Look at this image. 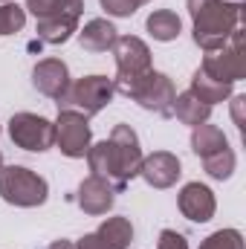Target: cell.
<instances>
[{
	"mask_svg": "<svg viewBox=\"0 0 246 249\" xmlns=\"http://www.w3.org/2000/svg\"><path fill=\"white\" fill-rule=\"evenodd\" d=\"M87 165L93 177H102L113 191H124L142 168V148L136 130L130 124H116L110 139L90 145Z\"/></svg>",
	"mask_w": 246,
	"mask_h": 249,
	"instance_id": "1",
	"label": "cell"
},
{
	"mask_svg": "<svg viewBox=\"0 0 246 249\" xmlns=\"http://www.w3.org/2000/svg\"><path fill=\"white\" fill-rule=\"evenodd\" d=\"M191 15V32L194 44L203 53H214L229 44L235 29H241L244 20V3L241 0H185Z\"/></svg>",
	"mask_w": 246,
	"mask_h": 249,
	"instance_id": "2",
	"label": "cell"
},
{
	"mask_svg": "<svg viewBox=\"0 0 246 249\" xmlns=\"http://www.w3.org/2000/svg\"><path fill=\"white\" fill-rule=\"evenodd\" d=\"M113 58H116V78H113V90L130 96V90L142 81V75H148L151 67V50L142 38L136 35H119L113 44Z\"/></svg>",
	"mask_w": 246,
	"mask_h": 249,
	"instance_id": "3",
	"label": "cell"
},
{
	"mask_svg": "<svg viewBox=\"0 0 246 249\" xmlns=\"http://www.w3.org/2000/svg\"><path fill=\"white\" fill-rule=\"evenodd\" d=\"M116 90H113V78L107 75H84L78 81H70L67 93L58 99V110H75L90 116H99L110 102H113Z\"/></svg>",
	"mask_w": 246,
	"mask_h": 249,
	"instance_id": "4",
	"label": "cell"
},
{
	"mask_svg": "<svg viewBox=\"0 0 246 249\" xmlns=\"http://www.w3.org/2000/svg\"><path fill=\"white\" fill-rule=\"evenodd\" d=\"M0 197L18 209H35L47 203L50 186L41 174L23 165H3L0 168Z\"/></svg>",
	"mask_w": 246,
	"mask_h": 249,
	"instance_id": "5",
	"label": "cell"
},
{
	"mask_svg": "<svg viewBox=\"0 0 246 249\" xmlns=\"http://www.w3.org/2000/svg\"><path fill=\"white\" fill-rule=\"evenodd\" d=\"M200 70L217 81H226V84H235L246 75V44H244V26L235 29V35L229 38L226 47L214 50V53H206V58L200 64Z\"/></svg>",
	"mask_w": 246,
	"mask_h": 249,
	"instance_id": "6",
	"label": "cell"
},
{
	"mask_svg": "<svg viewBox=\"0 0 246 249\" xmlns=\"http://www.w3.org/2000/svg\"><path fill=\"white\" fill-rule=\"evenodd\" d=\"M142 110H151L162 119H171L174 116V99H177V90H174V81L165 75V72H157L151 70L148 75H142V81L130 90V96Z\"/></svg>",
	"mask_w": 246,
	"mask_h": 249,
	"instance_id": "7",
	"label": "cell"
},
{
	"mask_svg": "<svg viewBox=\"0 0 246 249\" xmlns=\"http://www.w3.org/2000/svg\"><path fill=\"white\" fill-rule=\"evenodd\" d=\"M9 139L32 154H44L55 145V124L38 113H15L9 119Z\"/></svg>",
	"mask_w": 246,
	"mask_h": 249,
	"instance_id": "8",
	"label": "cell"
},
{
	"mask_svg": "<svg viewBox=\"0 0 246 249\" xmlns=\"http://www.w3.org/2000/svg\"><path fill=\"white\" fill-rule=\"evenodd\" d=\"M55 145L64 157L70 160H81L87 157L90 145H93V130L84 113H75V110H58V119H55Z\"/></svg>",
	"mask_w": 246,
	"mask_h": 249,
	"instance_id": "9",
	"label": "cell"
},
{
	"mask_svg": "<svg viewBox=\"0 0 246 249\" xmlns=\"http://www.w3.org/2000/svg\"><path fill=\"white\" fill-rule=\"evenodd\" d=\"M180 174H183V165H180V160H177L171 151H154L151 157H142L139 177H142L151 188L177 186Z\"/></svg>",
	"mask_w": 246,
	"mask_h": 249,
	"instance_id": "10",
	"label": "cell"
},
{
	"mask_svg": "<svg viewBox=\"0 0 246 249\" xmlns=\"http://www.w3.org/2000/svg\"><path fill=\"white\" fill-rule=\"evenodd\" d=\"M177 206L183 212V217H188L191 223H209L217 212V200H214V191L203 183H185L180 188V197H177Z\"/></svg>",
	"mask_w": 246,
	"mask_h": 249,
	"instance_id": "11",
	"label": "cell"
},
{
	"mask_svg": "<svg viewBox=\"0 0 246 249\" xmlns=\"http://www.w3.org/2000/svg\"><path fill=\"white\" fill-rule=\"evenodd\" d=\"M32 84L38 93H44L47 99H61L70 87V70L67 64L58 61V58H44V61L35 64L32 70Z\"/></svg>",
	"mask_w": 246,
	"mask_h": 249,
	"instance_id": "12",
	"label": "cell"
},
{
	"mask_svg": "<svg viewBox=\"0 0 246 249\" xmlns=\"http://www.w3.org/2000/svg\"><path fill=\"white\" fill-rule=\"evenodd\" d=\"M113 200H116V191L107 186L102 177H87V180H81V186L75 191V203H78V209L84 212V214H93V217H99V214H107L110 209H113Z\"/></svg>",
	"mask_w": 246,
	"mask_h": 249,
	"instance_id": "13",
	"label": "cell"
},
{
	"mask_svg": "<svg viewBox=\"0 0 246 249\" xmlns=\"http://www.w3.org/2000/svg\"><path fill=\"white\" fill-rule=\"evenodd\" d=\"M78 20H81V12H58V15H50V18H41L35 32L44 44H53V47H61L67 44L75 32H78Z\"/></svg>",
	"mask_w": 246,
	"mask_h": 249,
	"instance_id": "14",
	"label": "cell"
},
{
	"mask_svg": "<svg viewBox=\"0 0 246 249\" xmlns=\"http://www.w3.org/2000/svg\"><path fill=\"white\" fill-rule=\"evenodd\" d=\"M116 38H119L116 26L105 18H93L84 23V29H78V44L87 53H107V50H113Z\"/></svg>",
	"mask_w": 246,
	"mask_h": 249,
	"instance_id": "15",
	"label": "cell"
},
{
	"mask_svg": "<svg viewBox=\"0 0 246 249\" xmlns=\"http://www.w3.org/2000/svg\"><path fill=\"white\" fill-rule=\"evenodd\" d=\"M145 29H148V35H151L154 41L168 44V41H177V38H180V32H183V20H180V15L171 12V9H157V12L148 15Z\"/></svg>",
	"mask_w": 246,
	"mask_h": 249,
	"instance_id": "16",
	"label": "cell"
},
{
	"mask_svg": "<svg viewBox=\"0 0 246 249\" xmlns=\"http://www.w3.org/2000/svg\"><path fill=\"white\" fill-rule=\"evenodd\" d=\"M223 148H229V142H226V133L217 124L203 122L197 127H191V151L200 160H206V157H211V154H217Z\"/></svg>",
	"mask_w": 246,
	"mask_h": 249,
	"instance_id": "17",
	"label": "cell"
},
{
	"mask_svg": "<svg viewBox=\"0 0 246 249\" xmlns=\"http://www.w3.org/2000/svg\"><path fill=\"white\" fill-rule=\"evenodd\" d=\"M191 93H194L200 102H206L209 107H214L217 102H226V99L232 96V84L217 81V78L206 75L203 70H197V72L191 75Z\"/></svg>",
	"mask_w": 246,
	"mask_h": 249,
	"instance_id": "18",
	"label": "cell"
},
{
	"mask_svg": "<svg viewBox=\"0 0 246 249\" xmlns=\"http://www.w3.org/2000/svg\"><path fill=\"white\" fill-rule=\"evenodd\" d=\"M174 116L183 124H188V127H197V124L209 122L211 107H209L206 102H200L191 90H185V93H180V96L174 99Z\"/></svg>",
	"mask_w": 246,
	"mask_h": 249,
	"instance_id": "19",
	"label": "cell"
},
{
	"mask_svg": "<svg viewBox=\"0 0 246 249\" xmlns=\"http://www.w3.org/2000/svg\"><path fill=\"white\" fill-rule=\"evenodd\" d=\"M96 235L105 241L107 249H127L133 244V223L127 217H107L96 229Z\"/></svg>",
	"mask_w": 246,
	"mask_h": 249,
	"instance_id": "20",
	"label": "cell"
},
{
	"mask_svg": "<svg viewBox=\"0 0 246 249\" xmlns=\"http://www.w3.org/2000/svg\"><path fill=\"white\" fill-rule=\"evenodd\" d=\"M235 165H238V160H235L232 148H223V151H217V154L203 160V168H206V174L211 180H229L235 174Z\"/></svg>",
	"mask_w": 246,
	"mask_h": 249,
	"instance_id": "21",
	"label": "cell"
},
{
	"mask_svg": "<svg viewBox=\"0 0 246 249\" xmlns=\"http://www.w3.org/2000/svg\"><path fill=\"white\" fill-rule=\"evenodd\" d=\"M23 9L32 12V15L41 20V18L58 15V12H81V9H84V0H26Z\"/></svg>",
	"mask_w": 246,
	"mask_h": 249,
	"instance_id": "22",
	"label": "cell"
},
{
	"mask_svg": "<svg viewBox=\"0 0 246 249\" xmlns=\"http://www.w3.org/2000/svg\"><path fill=\"white\" fill-rule=\"evenodd\" d=\"M26 23V9L18 3H3L0 6V35H15Z\"/></svg>",
	"mask_w": 246,
	"mask_h": 249,
	"instance_id": "23",
	"label": "cell"
},
{
	"mask_svg": "<svg viewBox=\"0 0 246 249\" xmlns=\"http://www.w3.org/2000/svg\"><path fill=\"white\" fill-rule=\"evenodd\" d=\"M200 249H244V235L238 229H217L200 244Z\"/></svg>",
	"mask_w": 246,
	"mask_h": 249,
	"instance_id": "24",
	"label": "cell"
},
{
	"mask_svg": "<svg viewBox=\"0 0 246 249\" xmlns=\"http://www.w3.org/2000/svg\"><path fill=\"white\" fill-rule=\"evenodd\" d=\"M102 3V9L107 12V15H113V18H130L139 6H142V0H99Z\"/></svg>",
	"mask_w": 246,
	"mask_h": 249,
	"instance_id": "25",
	"label": "cell"
},
{
	"mask_svg": "<svg viewBox=\"0 0 246 249\" xmlns=\"http://www.w3.org/2000/svg\"><path fill=\"white\" fill-rule=\"evenodd\" d=\"M157 249H188V241H185V235L174 232V229H162L159 241H157Z\"/></svg>",
	"mask_w": 246,
	"mask_h": 249,
	"instance_id": "26",
	"label": "cell"
},
{
	"mask_svg": "<svg viewBox=\"0 0 246 249\" xmlns=\"http://www.w3.org/2000/svg\"><path fill=\"white\" fill-rule=\"evenodd\" d=\"M75 249H107L105 247V241L96 235V232H90V235H84V238H78V244Z\"/></svg>",
	"mask_w": 246,
	"mask_h": 249,
	"instance_id": "27",
	"label": "cell"
},
{
	"mask_svg": "<svg viewBox=\"0 0 246 249\" xmlns=\"http://www.w3.org/2000/svg\"><path fill=\"white\" fill-rule=\"evenodd\" d=\"M244 105H246V96H235V99H232V116H235V122H238V130H244V116H241Z\"/></svg>",
	"mask_w": 246,
	"mask_h": 249,
	"instance_id": "28",
	"label": "cell"
},
{
	"mask_svg": "<svg viewBox=\"0 0 246 249\" xmlns=\"http://www.w3.org/2000/svg\"><path fill=\"white\" fill-rule=\"evenodd\" d=\"M47 249H75V244H70V241H53Z\"/></svg>",
	"mask_w": 246,
	"mask_h": 249,
	"instance_id": "29",
	"label": "cell"
},
{
	"mask_svg": "<svg viewBox=\"0 0 246 249\" xmlns=\"http://www.w3.org/2000/svg\"><path fill=\"white\" fill-rule=\"evenodd\" d=\"M0 168H3V154H0Z\"/></svg>",
	"mask_w": 246,
	"mask_h": 249,
	"instance_id": "30",
	"label": "cell"
},
{
	"mask_svg": "<svg viewBox=\"0 0 246 249\" xmlns=\"http://www.w3.org/2000/svg\"><path fill=\"white\" fill-rule=\"evenodd\" d=\"M0 3H12V0H0Z\"/></svg>",
	"mask_w": 246,
	"mask_h": 249,
	"instance_id": "31",
	"label": "cell"
},
{
	"mask_svg": "<svg viewBox=\"0 0 246 249\" xmlns=\"http://www.w3.org/2000/svg\"><path fill=\"white\" fill-rule=\"evenodd\" d=\"M142 3H148V0H142Z\"/></svg>",
	"mask_w": 246,
	"mask_h": 249,
	"instance_id": "32",
	"label": "cell"
}]
</instances>
